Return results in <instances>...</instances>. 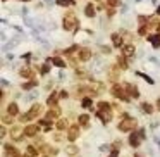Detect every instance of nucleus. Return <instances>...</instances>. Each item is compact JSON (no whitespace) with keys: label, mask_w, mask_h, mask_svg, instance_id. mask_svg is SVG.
<instances>
[{"label":"nucleus","mask_w":160,"mask_h":157,"mask_svg":"<svg viewBox=\"0 0 160 157\" xmlns=\"http://www.w3.org/2000/svg\"><path fill=\"white\" fill-rule=\"evenodd\" d=\"M78 17L72 14V12H69V14H65V17H64V29L65 31H74V29H78Z\"/></svg>","instance_id":"1"},{"label":"nucleus","mask_w":160,"mask_h":157,"mask_svg":"<svg viewBox=\"0 0 160 157\" xmlns=\"http://www.w3.org/2000/svg\"><path fill=\"white\" fill-rule=\"evenodd\" d=\"M40 111H41V105H38V104H36V105H33V107H31V111H29L28 114H24V116H22V121H29V119L36 118V116L40 114Z\"/></svg>","instance_id":"2"},{"label":"nucleus","mask_w":160,"mask_h":157,"mask_svg":"<svg viewBox=\"0 0 160 157\" xmlns=\"http://www.w3.org/2000/svg\"><path fill=\"white\" fill-rule=\"evenodd\" d=\"M136 126V121L134 119H128V121H122L121 124H119V130L121 131H129V130H133Z\"/></svg>","instance_id":"3"},{"label":"nucleus","mask_w":160,"mask_h":157,"mask_svg":"<svg viewBox=\"0 0 160 157\" xmlns=\"http://www.w3.org/2000/svg\"><path fill=\"white\" fill-rule=\"evenodd\" d=\"M112 93H114L115 97H119V99H124V100H129V99L126 97V92H124V88H122L121 85H114V88H112Z\"/></svg>","instance_id":"4"},{"label":"nucleus","mask_w":160,"mask_h":157,"mask_svg":"<svg viewBox=\"0 0 160 157\" xmlns=\"http://www.w3.org/2000/svg\"><path fill=\"white\" fill-rule=\"evenodd\" d=\"M78 57H79V60L86 62V60H90V59H91V50H90V48H81V50H79V54H78Z\"/></svg>","instance_id":"5"},{"label":"nucleus","mask_w":160,"mask_h":157,"mask_svg":"<svg viewBox=\"0 0 160 157\" xmlns=\"http://www.w3.org/2000/svg\"><path fill=\"white\" fill-rule=\"evenodd\" d=\"M134 50H136L134 45H124L122 47V55L124 57H133L134 55Z\"/></svg>","instance_id":"6"},{"label":"nucleus","mask_w":160,"mask_h":157,"mask_svg":"<svg viewBox=\"0 0 160 157\" xmlns=\"http://www.w3.org/2000/svg\"><path fill=\"white\" fill-rule=\"evenodd\" d=\"M124 86H126V90L131 93V97H134V99H136V97H140V90H138L134 85H131V83H126Z\"/></svg>","instance_id":"7"},{"label":"nucleus","mask_w":160,"mask_h":157,"mask_svg":"<svg viewBox=\"0 0 160 157\" xmlns=\"http://www.w3.org/2000/svg\"><path fill=\"white\" fill-rule=\"evenodd\" d=\"M67 137H69V140H71V142H74V140L79 137V128H78V126H71V128H69V135H67Z\"/></svg>","instance_id":"8"},{"label":"nucleus","mask_w":160,"mask_h":157,"mask_svg":"<svg viewBox=\"0 0 160 157\" xmlns=\"http://www.w3.org/2000/svg\"><path fill=\"white\" fill-rule=\"evenodd\" d=\"M5 150H7L5 157H19V152H17L16 149H12L10 145H5Z\"/></svg>","instance_id":"9"},{"label":"nucleus","mask_w":160,"mask_h":157,"mask_svg":"<svg viewBox=\"0 0 160 157\" xmlns=\"http://www.w3.org/2000/svg\"><path fill=\"white\" fill-rule=\"evenodd\" d=\"M84 14H86L88 17H95V5H93V3H88L86 9H84Z\"/></svg>","instance_id":"10"},{"label":"nucleus","mask_w":160,"mask_h":157,"mask_svg":"<svg viewBox=\"0 0 160 157\" xmlns=\"http://www.w3.org/2000/svg\"><path fill=\"white\" fill-rule=\"evenodd\" d=\"M112 43H114V47H122V38H121V35L114 33V35H112Z\"/></svg>","instance_id":"11"},{"label":"nucleus","mask_w":160,"mask_h":157,"mask_svg":"<svg viewBox=\"0 0 160 157\" xmlns=\"http://www.w3.org/2000/svg\"><path fill=\"white\" fill-rule=\"evenodd\" d=\"M24 133H26L28 137H34V135L38 133V126H28V128L24 130Z\"/></svg>","instance_id":"12"},{"label":"nucleus","mask_w":160,"mask_h":157,"mask_svg":"<svg viewBox=\"0 0 160 157\" xmlns=\"http://www.w3.org/2000/svg\"><path fill=\"white\" fill-rule=\"evenodd\" d=\"M10 137H12V140H16V142H17V140H21V138H22L21 130H19V128H14V130L10 131Z\"/></svg>","instance_id":"13"},{"label":"nucleus","mask_w":160,"mask_h":157,"mask_svg":"<svg viewBox=\"0 0 160 157\" xmlns=\"http://www.w3.org/2000/svg\"><path fill=\"white\" fill-rule=\"evenodd\" d=\"M148 40L153 43V47H155V48L160 47V35H150V36H148Z\"/></svg>","instance_id":"14"},{"label":"nucleus","mask_w":160,"mask_h":157,"mask_svg":"<svg viewBox=\"0 0 160 157\" xmlns=\"http://www.w3.org/2000/svg\"><path fill=\"white\" fill-rule=\"evenodd\" d=\"M52 62H53V66H57V67H65V62H64L62 59H59V57H53Z\"/></svg>","instance_id":"15"},{"label":"nucleus","mask_w":160,"mask_h":157,"mask_svg":"<svg viewBox=\"0 0 160 157\" xmlns=\"http://www.w3.org/2000/svg\"><path fill=\"white\" fill-rule=\"evenodd\" d=\"M129 143H131L133 147H138V145H140V138H138V135H131V138H129Z\"/></svg>","instance_id":"16"},{"label":"nucleus","mask_w":160,"mask_h":157,"mask_svg":"<svg viewBox=\"0 0 160 157\" xmlns=\"http://www.w3.org/2000/svg\"><path fill=\"white\" fill-rule=\"evenodd\" d=\"M7 111H9V114H12V116H16V114L19 112V109H17V105H16V104H10Z\"/></svg>","instance_id":"17"},{"label":"nucleus","mask_w":160,"mask_h":157,"mask_svg":"<svg viewBox=\"0 0 160 157\" xmlns=\"http://www.w3.org/2000/svg\"><path fill=\"white\" fill-rule=\"evenodd\" d=\"M31 74H33V73H31V69H29V67H24V69H21V76H22V78H29Z\"/></svg>","instance_id":"18"},{"label":"nucleus","mask_w":160,"mask_h":157,"mask_svg":"<svg viewBox=\"0 0 160 157\" xmlns=\"http://www.w3.org/2000/svg\"><path fill=\"white\" fill-rule=\"evenodd\" d=\"M88 121H90V118H88L86 114L79 116V124H83V126H88Z\"/></svg>","instance_id":"19"},{"label":"nucleus","mask_w":160,"mask_h":157,"mask_svg":"<svg viewBox=\"0 0 160 157\" xmlns=\"http://www.w3.org/2000/svg\"><path fill=\"white\" fill-rule=\"evenodd\" d=\"M143 111H145V112H148V114H150V112H153V107H152V105H150V104H146V102H145V104H143Z\"/></svg>","instance_id":"20"},{"label":"nucleus","mask_w":160,"mask_h":157,"mask_svg":"<svg viewBox=\"0 0 160 157\" xmlns=\"http://www.w3.org/2000/svg\"><path fill=\"white\" fill-rule=\"evenodd\" d=\"M57 3H59V5H72L74 0H57Z\"/></svg>","instance_id":"21"},{"label":"nucleus","mask_w":160,"mask_h":157,"mask_svg":"<svg viewBox=\"0 0 160 157\" xmlns=\"http://www.w3.org/2000/svg\"><path fill=\"white\" fill-rule=\"evenodd\" d=\"M34 85H36V81H31V83H24V85H22V88H24V90H29V88H33Z\"/></svg>","instance_id":"22"},{"label":"nucleus","mask_w":160,"mask_h":157,"mask_svg":"<svg viewBox=\"0 0 160 157\" xmlns=\"http://www.w3.org/2000/svg\"><path fill=\"white\" fill-rule=\"evenodd\" d=\"M48 104H50V105H53V104H57V93H53V95H52V97L48 99Z\"/></svg>","instance_id":"23"},{"label":"nucleus","mask_w":160,"mask_h":157,"mask_svg":"<svg viewBox=\"0 0 160 157\" xmlns=\"http://www.w3.org/2000/svg\"><path fill=\"white\" fill-rule=\"evenodd\" d=\"M48 71H50V67H48V66H47V64H45V66H41V67H40V73H41V74H47V73H48Z\"/></svg>","instance_id":"24"},{"label":"nucleus","mask_w":160,"mask_h":157,"mask_svg":"<svg viewBox=\"0 0 160 157\" xmlns=\"http://www.w3.org/2000/svg\"><path fill=\"white\" fill-rule=\"evenodd\" d=\"M83 105L88 109V107H91V99H83Z\"/></svg>","instance_id":"25"},{"label":"nucleus","mask_w":160,"mask_h":157,"mask_svg":"<svg viewBox=\"0 0 160 157\" xmlns=\"http://www.w3.org/2000/svg\"><path fill=\"white\" fill-rule=\"evenodd\" d=\"M119 66L126 69V67H128V62H126V59H122V57H121V59H119Z\"/></svg>","instance_id":"26"},{"label":"nucleus","mask_w":160,"mask_h":157,"mask_svg":"<svg viewBox=\"0 0 160 157\" xmlns=\"http://www.w3.org/2000/svg\"><path fill=\"white\" fill-rule=\"evenodd\" d=\"M67 152H69V154H76V152H78V147H74V145H71V147L67 149Z\"/></svg>","instance_id":"27"},{"label":"nucleus","mask_w":160,"mask_h":157,"mask_svg":"<svg viewBox=\"0 0 160 157\" xmlns=\"http://www.w3.org/2000/svg\"><path fill=\"white\" fill-rule=\"evenodd\" d=\"M28 152H29V156H36V150H34V147H28Z\"/></svg>","instance_id":"28"},{"label":"nucleus","mask_w":160,"mask_h":157,"mask_svg":"<svg viewBox=\"0 0 160 157\" xmlns=\"http://www.w3.org/2000/svg\"><path fill=\"white\" fill-rule=\"evenodd\" d=\"M57 128H59V130H62V128H65V123H64V119H62V121H59V124H57Z\"/></svg>","instance_id":"29"},{"label":"nucleus","mask_w":160,"mask_h":157,"mask_svg":"<svg viewBox=\"0 0 160 157\" xmlns=\"http://www.w3.org/2000/svg\"><path fill=\"white\" fill-rule=\"evenodd\" d=\"M109 5L115 7V5H119V0H109Z\"/></svg>","instance_id":"30"},{"label":"nucleus","mask_w":160,"mask_h":157,"mask_svg":"<svg viewBox=\"0 0 160 157\" xmlns=\"http://www.w3.org/2000/svg\"><path fill=\"white\" fill-rule=\"evenodd\" d=\"M115 156H117V152H114V154H112V156H110V157H115Z\"/></svg>","instance_id":"31"},{"label":"nucleus","mask_w":160,"mask_h":157,"mask_svg":"<svg viewBox=\"0 0 160 157\" xmlns=\"http://www.w3.org/2000/svg\"><path fill=\"white\" fill-rule=\"evenodd\" d=\"M157 105H159V109H160V100H159V102H157Z\"/></svg>","instance_id":"32"},{"label":"nucleus","mask_w":160,"mask_h":157,"mask_svg":"<svg viewBox=\"0 0 160 157\" xmlns=\"http://www.w3.org/2000/svg\"><path fill=\"white\" fill-rule=\"evenodd\" d=\"M134 157H143V156H140V154H136V156H134Z\"/></svg>","instance_id":"33"},{"label":"nucleus","mask_w":160,"mask_h":157,"mask_svg":"<svg viewBox=\"0 0 160 157\" xmlns=\"http://www.w3.org/2000/svg\"><path fill=\"white\" fill-rule=\"evenodd\" d=\"M22 2H29V0H22Z\"/></svg>","instance_id":"34"}]
</instances>
